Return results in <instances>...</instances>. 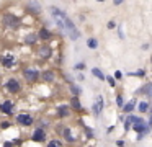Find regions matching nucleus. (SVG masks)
<instances>
[{"mask_svg": "<svg viewBox=\"0 0 152 147\" xmlns=\"http://www.w3.org/2000/svg\"><path fill=\"white\" fill-rule=\"evenodd\" d=\"M5 88H7L10 93H18V91L21 90V85L17 78H8L7 83H5Z\"/></svg>", "mask_w": 152, "mask_h": 147, "instance_id": "obj_1", "label": "nucleus"}, {"mask_svg": "<svg viewBox=\"0 0 152 147\" xmlns=\"http://www.w3.org/2000/svg\"><path fill=\"white\" fill-rule=\"evenodd\" d=\"M4 25L17 29V28H20V20H18L17 16H13V15H5L4 16Z\"/></svg>", "mask_w": 152, "mask_h": 147, "instance_id": "obj_2", "label": "nucleus"}, {"mask_svg": "<svg viewBox=\"0 0 152 147\" xmlns=\"http://www.w3.org/2000/svg\"><path fill=\"white\" fill-rule=\"evenodd\" d=\"M0 62H2V65H5V67H13V65L17 64V61H15V57L12 54H4L0 57Z\"/></svg>", "mask_w": 152, "mask_h": 147, "instance_id": "obj_3", "label": "nucleus"}, {"mask_svg": "<svg viewBox=\"0 0 152 147\" xmlns=\"http://www.w3.org/2000/svg\"><path fill=\"white\" fill-rule=\"evenodd\" d=\"M17 121L21 124V126H31L33 118H31L28 113H21V114H18V116H17Z\"/></svg>", "mask_w": 152, "mask_h": 147, "instance_id": "obj_4", "label": "nucleus"}, {"mask_svg": "<svg viewBox=\"0 0 152 147\" xmlns=\"http://www.w3.org/2000/svg\"><path fill=\"white\" fill-rule=\"evenodd\" d=\"M23 74H25V78H26L28 82H34L38 77H39L38 70H34V69H26V70H25Z\"/></svg>", "mask_w": 152, "mask_h": 147, "instance_id": "obj_5", "label": "nucleus"}, {"mask_svg": "<svg viewBox=\"0 0 152 147\" xmlns=\"http://www.w3.org/2000/svg\"><path fill=\"white\" fill-rule=\"evenodd\" d=\"M31 139H33L34 142H43V140L46 139V134H44V131L39 127V129H36L33 132V137H31Z\"/></svg>", "mask_w": 152, "mask_h": 147, "instance_id": "obj_6", "label": "nucleus"}, {"mask_svg": "<svg viewBox=\"0 0 152 147\" xmlns=\"http://www.w3.org/2000/svg\"><path fill=\"white\" fill-rule=\"evenodd\" d=\"M38 54H39V57H43V59L51 57V48L49 46H43V48L38 49Z\"/></svg>", "mask_w": 152, "mask_h": 147, "instance_id": "obj_7", "label": "nucleus"}, {"mask_svg": "<svg viewBox=\"0 0 152 147\" xmlns=\"http://www.w3.org/2000/svg\"><path fill=\"white\" fill-rule=\"evenodd\" d=\"M57 113H59V116L66 118L67 114L70 113V108L67 106V105H61V106H57Z\"/></svg>", "mask_w": 152, "mask_h": 147, "instance_id": "obj_8", "label": "nucleus"}, {"mask_svg": "<svg viewBox=\"0 0 152 147\" xmlns=\"http://www.w3.org/2000/svg\"><path fill=\"white\" fill-rule=\"evenodd\" d=\"M12 108H13V105H12V101H5V103H2V106H0V110L4 111V113H7V114H12Z\"/></svg>", "mask_w": 152, "mask_h": 147, "instance_id": "obj_9", "label": "nucleus"}, {"mask_svg": "<svg viewBox=\"0 0 152 147\" xmlns=\"http://www.w3.org/2000/svg\"><path fill=\"white\" fill-rule=\"evenodd\" d=\"M102 108H103V98H102V97H98V101H96V103L93 105V113L100 114V113H102Z\"/></svg>", "mask_w": 152, "mask_h": 147, "instance_id": "obj_10", "label": "nucleus"}, {"mask_svg": "<svg viewBox=\"0 0 152 147\" xmlns=\"http://www.w3.org/2000/svg\"><path fill=\"white\" fill-rule=\"evenodd\" d=\"M43 78H44L46 82H53V80H54V72H53V70L43 72Z\"/></svg>", "mask_w": 152, "mask_h": 147, "instance_id": "obj_11", "label": "nucleus"}, {"mask_svg": "<svg viewBox=\"0 0 152 147\" xmlns=\"http://www.w3.org/2000/svg\"><path fill=\"white\" fill-rule=\"evenodd\" d=\"M39 38H41V39H49V38H51V33H49V29H46V28H41V29H39Z\"/></svg>", "mask_w": 152, "mask_h": 147, "instance_id": "obj_12", "label": "nucleus"}, {"mask_svg": "<svg viewBox=\"0 0 152 147\" xmlns=\"http://www.w3.org/2000/svg\"><path fill=\"white\" fill-rule=\"evenodd\" d=\"M70 105H72V108H75V110H80V108H82V105H80V101H79V98H77V97L70 98Z\"/></svg>", "mask_w": 152, "mask_h": 147, "instance_id": "obj_13", "label": "nucleus"}, {"mask_svg": "<svg viewBox=\"0 0 152 147\" xmlns=\"http://www.w3.org/2000/svg\"><path fill=\"white\" fill-rule=\"evenodd\" d=\"M87 46H88L90 49H96V46H98V41H96L95 38H90L88 41H87Z\"/></svg>", "mask_w": 152, "mask_h": 147, "instance_id": "obj_14", "label": "nucleus"}, {"mask_svg": "<svg viewBox=\"0 0 152 147\" xmlns=\"http://www.w3.org/2000/svg\"><path fill=\"white\" fill-rule=\"evenodd\" d=\"M92 74L95 75V77H98L100 80H105V75L102 74V70H100V69H96V67H95V69H92Z\"/></svg>", "mask_w": 152, "mask_h": 147, "instance_id": "obj_15", "label": "nucleus"}, {"mask_svg": "<svg viewBox=\"0 0 152 147\" xmlns=\"http://www.w3.org/2000/svg\"><path fill=\"white\" fill-rule=\"evenodd\" d=\"M25 41H26V44H34V42H36V36H34V34H28Z\"/></svg>", "mask_w": 152, "mask_h": 147, "instance_id": "obj_16", "label": "nucleus"}, {"mask_svg": "<svg viewBox=\"0 0 152 147\" xmlns=\"http://www.w3.org/2000/svg\"><path fill=\"white\" fill-rule=\"evenodd\" d=\"M64 137H66V140H69V142H74V136L70 134V131H69V129L64 131Z\"/></svg>", "mask_w": 152, "mask_h": 147, "instance_id": "obj_17", "label": "nucleus"}, {"mask_svg": "<svg viewBox=\"0 0 152 147\" xmlns=\"http://www.w3.org/2000/svg\"><path fill=\"white\" fill-rule=\"evenodd\" d=\"M132 108H134V101H131V103H128V105H126V106L123 108V111H124V113H131V111H132Z\"/></svg>", "mask_w": 152, "mask_h": 147, "instance_id": "obj_18", "label": "nucleus"}, {"mask_svg": "<svg viewBox=\"0 0 152 147\" xmlns=\"http://www.w3.org/2000/svg\"><path fill=\"white\" fill-rule=\"evenodd\" d=\"M70 90H72V93H74V97H77V95L80 93V88L77 87V85H70Z\"/></svg>", "mask_w": 152, "mask_h": 147, "instance_id": "obj_19", "label": "nucleus"}, {"mask_svg": "<svg viewBox=\"0 0 152 147\" xmlns=\"http://www.w3.org/2000/svg\"><path fill=\"white\" fill-rule=\"evenodd\" d=\"M28 7H30V10H33V12H39V5L38 3H28Z\"/></svg>", "mask_w": 152, "mask_h": 147, "instance_id": "obj_20", "label": "nucleus"}, {"mask_svg": "<svg viewBox=\"0 0 152 147\" xmlns=\"http://www.w3.org/2000/svg\"><path fill=\"white\" fill-rule=\"evenodd\" d=\"M147 108H149V103H145V101L139 105V111H142V113H144V111H147Z\"/></svg>", "mask_w": 152, "mask_h": 147, "instance_id": "obj_21", "label": "nucleus"}, {"mask_svg": "<svg viewBox=\"0 0 152 147\" xmlns=\"http://www.w3.org/2000/svg\"><path fill=\"white\" fill-rule=\"evenodd\" d=\"M48 147H61V142H57V140H51V142L48 144Z\"/></svg>", "mask_w": 152, "mask_h": 147, "instance_id": "obj_22", "label": "nucleus"}, {"mask_svg": "<svg viewBox=\"0 0 152 147\" xmlns=\"http://www.w3.org/2000/svg\"><path fill=\"white\" fill-rule=\"evenodd\" d=\"M116 100H118V101H116V103H118V106H123L124 100H123V97H121V95H118V98H116Z\"/></svg>", "mask_w": 152, "mask_h": 147, "instance_id": "obj_23", "label": "nucleus"}, {"mask_svg": "<svg viewBox=\"0 0 152 147\" xmlns=\"http://www.w3.org/2000/svg\"><path fill=\"white\" fill-rule=\"evenodd\" d=\"M129 75H137V77H144V70H137L134 74H129Z\"/></svg>", "mask_w": 152, "mask_h": 147, "instance_id": "obj_24", "label": "nucleus"}, {"mask_svg": "<svg viewBox=\"0 0 152 147\" xmlns=\"http://www.w3.org/2000/svg\"><path fill=\"white\" fill-rule=\"evenodd\" d=\"M106 80L110 82V85H111V87H115V78H111V77H108L106 78Z\"/></svg>", "mask_w": 152, "mask_h": 147, "instance_id": "obj_25", "label": "nucleus"}, {"mask_svg": "<svg viewBox=\"0 0 152 147\" xmlns=\"http://www.w3.org/2000/svg\"><path fill=\"white\" fill-rule=\"evenodd\" d=\"M121 75H123V74H121L119 70H118V72H115V78H121Z\"/></svg>", "mask_w": 152, "mask_h": 147, "instance_id": "obj_26", "label": "nucleus"}, {"mask_svg": "<svg viewBox=\"0 0 152 147\" xmlns=\"http://www.w3.org/2000/svg\"><path fill=\"white\" fill-rule=\"evenodd\" d=\"M75 69H79V70H80V69H85V64H77Z\"/></svg>", "mask_w": 152, "mask_h": 147, "instance_id": "obj_27", "label": "nucleus"}, {"mask_svg": "<svg viewBox=\"0 0 152 147\" xmlns=\"http://www.w3.org/2000/svg\"><path fill=\"white\" fill-rule=\"evenodd\" d=\"M8 126H10V123H2V127H4V129H7Z\"/></svg>", "mask_w": 152, "mask_h": 147, "instance_id": "obj_28", "label": "nucleus"}, {"mask_svg": "<svg viewBox=\"0 0 152 147\" xmlns=\"http://www.w3.org/2000/svg\"><path fill=\"white\" fill-rule=\"evenodd\" d=\"M152 126V113H151V121H149V127Z\"/></svg>", "mask_w": 152, "mask_h": 147, "instance_id": "obj_29", "label": "nucleus"}]
</instances>
